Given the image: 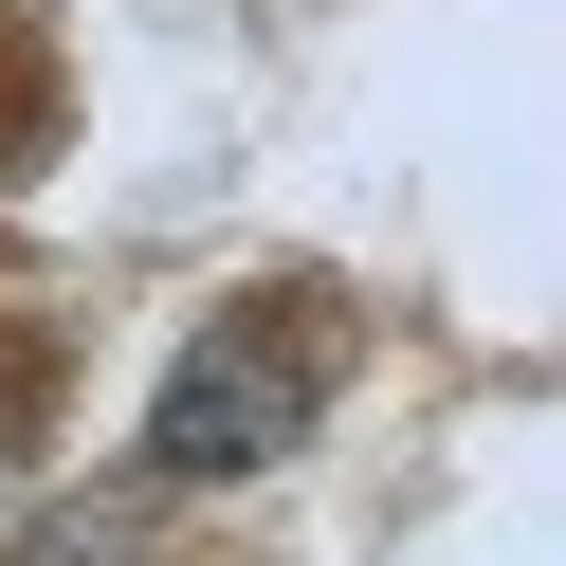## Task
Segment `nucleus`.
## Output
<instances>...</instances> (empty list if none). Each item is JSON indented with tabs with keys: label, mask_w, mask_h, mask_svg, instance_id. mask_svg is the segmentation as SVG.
Returning <instances> with one entry per match:
<instances>
[{
	"label": "nucleus",
	"mask_w": 566,
	"mask_h": 566,
	"mask_svg": "<svg viewBox=\"0 0 566 566\" xmlns=\"http://www.w3.org/2000/svg\"><path fill=\"white\" fill-rule=\"evenodd\" d=\"M293 420H311V347H274V311H238V329H201L184 366H165L147 457H165V475H274Z\"/></svg>",
	"instance_id": "1"
}]
</instances>
